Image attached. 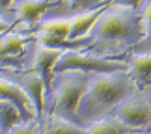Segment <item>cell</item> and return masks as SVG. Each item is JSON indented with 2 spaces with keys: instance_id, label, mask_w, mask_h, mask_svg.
I'll list each match as a JSON object with an SVG mask.
<instances>
[{
  "instance_id": "6da1fadb",
  "label": "cell",
  "mask_w": 151,
  "mask_h": 134,
  "mask_svg": "<svg viewBox=\"0 0 151 134\" xmlns=\"http://www.w3.org/2000/svg\"><path fill=\"white\" fill-rule=\"evenodd\" d=\"M127 71L118 73H97L90 78V86L86 90L78 106V118L95 119L116 108L132 93L134 84L132 78L125 75Z\"/></svg>"
},
{
  "instance_id": "7a4b0ae2",
  "label": "cell",
  "mask_w": 151,
  "mask_h": 134,
  "mask_svg": "<svg viewBox=\"0 0 151 134\" xmlns=\"http://www.w3.org/2000/svg\"><path fill=\"white\" fill-rule=\"evenodd\" d=\"M62 75H65L63 82L52 91V115L78 123V106L90 86V73L67 71Z\"/></svg>"
},
{
  "instance_id": "3957f363",
  "label": "cell",
  "mask_w": 151,
  "mask_h": 134,
  "mask_svg": "<svg viewBox=\"0 0 151 134\" xmlns=\"http://www.w3.org/2000/svg\"><path fill=\"white\" fill-rule=\"evenodd\" d=\"M67 71H78V73H118V71H129V65L123 62H112V60H101V58H88L80 54V50H65L58 58L54 73H67Z\"/></svg>"
},
{
  "instance_id": "277c9868",
  "label": "cell",
  "mask_w": 151,
  "mask_h": 134,
  "mask_svg": "<svg viewBox=\"0 0 151 134\" xmlns=\"http://www.w3.org/2000/svg\"><path fill=\"white\" fill-rule=\"evenodd\" d=\"M138 32L134 21L119 11H104L95 22V36L104 41H127Z\"/></svg>"
},
{
  "instance_id": "5b68a950",
  "label": "cell",
  "mask_w": 151,
  "mask_h": 134,
  "mask_svg": "<svg viewBox=\"0 0 151 134\" xmlns=\"http://www.w3.org/2000/svg\"><path fill=\"white\" fill-rule=\"evenodd\" d=\"M114 118L129 129H138L151 123V106L142 101H123L114 110Z\"/></svg>"
},
{
  "instance_id": "8992f818",
  "label": "cell",
  "mask_w": 151,
  "mask_h": 134,
  "mask_svg": "<svg viewBox=\"0 0 151 134\" xmlns=\"http://www.w3.org/2000/svg\"><path fill=\"white\" fill-rule=\"evenodd\" d=\"M0 101H8L13 106H17V110L21 112L22 119L30 121L36 118V110H34L32 101L28 99V95L21 90L19 84H13L6 78H0Z\"/></svg>"
},
{
  "instance_id": "52a82bcc",
  "label": "cell",
  "mask_w": 151,
  "mask_h": 134,
  "mask_svg": "<svg viewBox=\"0 0 151 134\" xmlns=\"http://www.w3.org/2000/svg\"><path fill=\"white\" fill-rule=\"evenodd\" d=\"M65 50H60V49H52V47H45L41 45L36 52V60H34V67H36V73L39 75V78L43 80L45 84V90L47 93L52 91L50 88V82H52V75H54V65Z\"/></svg>"
},
{
  "instance_id": "ba28073f",
  "label": "cell",
  "mask_w": 151,
  "mask_h": 134,
  "mask_svg": "<svg viewBox=\"0 0 151 134\" xmlns=\"http://www.w3.org/2000/svg\"><path fill=\"white\" fill-rule=\"evenodd\" d=\"M19 86L21 90L28 95V99L34 104V110H36V115L39 118V121L43 119V112H45V84L43 80L39 78L37 73H26V75H19Z\"/></svg>"
},
{
  "instance_id": "9c48e42d",
  "label": "cell",
  "mask_w": 151,
  "mask_h": 134,
  "mask_svg": "<svg viewBox=\"0 0 151 134\" xmlns=\"http://www.w3.org/2000/svg\"><path fill=\"white\" fill-rule=\"evenodd\" d=\"M13 4L19 21L36 24L41 19V15H45L50 8L58 6V0H15Z\"/></svg>"
},
{
  "instance_id": "30bf717a",
  "label": "cell",
  "mask_w": 151,
  "mask_h": 134,
  "mask_svg": "<svg viewBox=\"0 0 151 134\" xmlns=\"http://www.w3.org/2000/svg\"><path fill=\"white\" fill-rule=\"evenodd\" d=\"M108 4H101L97 8L90 9V11H84V13H78L71 19V32H69V39H80L82 36H86L91 28L95 26V22L99 21V17L108 9Z\"/></svg>"
},
{
  "instance_id": "8fae6325",
  "label": "cell",
  "mask_w": 151,
  "mask_h": 134,
  "mask_svg": "<svg viewBox=\"0 0 151 134\" xmlns=\"http://www.w3.org/2000/svg\"><path fill=\"white\" fill-rule=\"evenodd\" d=\"M129 73L134 82L140 86L147 84L151 80V54H140L134 56L129 63Z\"/></svg>"
},
{
  "instance_id": "7c38bea8",
  "label": "cell",
  "mask_w": 151,
  "mask_h": 134,
  "mask_svg": "<svg viewBox=\"0 0 151 134\" xmlns=\"http://www.w3.org/2000/svg\"><path fill=\"white\" fill-rule=\"evenodd\" d=\"M37 34H47L52 37H63L69 39L71 32V19H49L45 22H39L36 28Z\"/></svg>"
},
{
  "instance_id": "4fadbf2b",
  "label": "cell",
  "mask_w": 151,
  "mask_h": 134,
  "mask_svg": "<svg viewBox=\"0 0 151 134\" xmlns=\"http://www.w3.org/2000/svg\"><path fill=\"white\" fill-rule=\"evenodd\" d=\"M28 39L19 34H2L0 36V58H8V56H17L24 50Z\"/></svg>"
},
{
  "instance_id": "5bb4252c",
  "label": "cell",
  "mask_w": 151,
  "mask_h": 134,
  "mask_svg": "<svg viewBox=\"0 0 151 134\" xmlns=\"http://www.w3.org/2000/svg\"><path fill=\"white\" fill-rule=\"evenodd\" d=\"M22 115L17 110V106H13L8 101H0V134H6L11 127H15L17 123H21Z\"/></svg>"
},
{
  "instance_id": "9a60e30c",
  "label": "cell",
  "mask_w": 151,
  "mask_h": 134,
  "mask_svg": "<svg viewBox=\"0 0 151 134\" xmlns=\"http://www.w3.org/2000/svg\"><path fill=\"white\" fill-rule=\"evenodd\" d=\"M88 129V134H125L129 132V127L123 125L118 119H99L91 123Z\"/></svg>"
},
{
  "instance_id": "2e32d148",
  "label": "cell",
  "mask_w": 151,
  "mask_h": 134,
  "mask_svg": "<svg viewBox=\"0 0 151 134\" xmlns=\"http://www.w3.org/2000/svg\"><path fill=\"white\" fill-rule=\"evenodd\" d=\"M47 134H88V129L78 127L77 123H71L67 119H62L58 115H50Z\"/></svg>"
},
{
  "instance_id": "e0dca14e",
  "label": "cell",
  "mask_w": 151,
  "mask_h": 134,
  "mask_svg": "<svg viewBox=\"0 0 151 134\" xmlns=\"http://www.w3.org/2000/svg\"><path fill=\"white\" fill-rule=\"evenodd\" d=\"M62 2L67 4V9L75 11V13H84V11H90L97 6H101L99 0H58V6Z\"/></svg>"
},
{
  "instance_id": "ac0fdd59",
  "label": "cell",
  "mask_w": 151,
  "mask_h": 134,
  "mask_svg": "<svg viewBox=\"0 0 151 134\" xmlns=\"http://www.w3.org/2000/svg\"><path fill=\"white\" fill-rule=\"evenodd\" d=\"M144 30H146V37L138 45V50H151V2L144 8Z\"/></svg>"
},
{
  "instance_id": "d6986e66",
  "label": "cell",
  "mask_w": 151,
  "mask_h": 134,
  "mask_svg": "<svg viewBox=\"0 0 151 134\" xmlns=\"http://www.w3.org/2000/svg\"><path fill=\"white\" fill-rule=\"evenodd\" d=\"M6 134H39V123L34 119L22 121V123H17L15 127H11Z\"/></svg>"
},
{
  "instance_id": "ffe728a7",
  "label": "cell",
  "mask_w": 151,
  "mask_h": 134,
  "mask_svg": "<svg viewBox=\"0 0 151 134\" xmlns=\"http://www.w3.org/2000/svg\"><path fill=\"white\" fill-rule=\"evenodd\" d=\"M110 4H121V6H127V8H136V6H140L142 0H106Z\"/></svg>"
},
{
  "instance_id": "44dd1931",
  "label": "cell",
  "mask_w": 151,
  "mask_h": 134,
  "mask_svg": "<svg viewBox=\"0 0 151 134\" xmlns=\"http://www.w3.org/2000/svg\"><path fill=\"white\" fill-rule=\"evenodd\" d=\"M15 0H0V11H8L11 6H13Z\"/></svg>"
},
{
  "instance_id": "7402d4cb",
  "label": "cell",
  "mask_w": 151,
  "mask_h": 134,
  "mask_svg": "<svg viewBox=\"0 0 151 134\" xmlns=\"http://www.w3.org/2000/svg\"><path fill=\"white\" fill-rule=\"evenodd\" d=\"M9 30V22H6L2 17H0V36H2V34H6Z\"/></svg>"
},
{
  "instance_id": "603a6c76",
  "label": "cell",
  "mask_w": 151,
  "mask_h": 134,
  "mask_svg": "<svg viewBox=\"0 0 151 134\" xmlns=\"http://www.w3.org/2000/svg\"><path fill=\"white\" fill-rule=\"evenodd\" d=\"M146 130H147V132H151V123H147V125H146Z\"/></svg>"
}]
</instances>
